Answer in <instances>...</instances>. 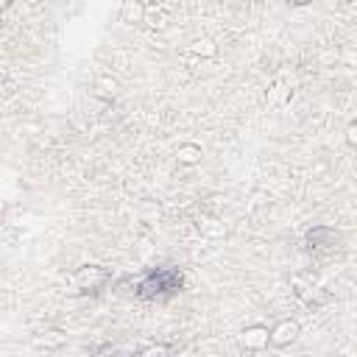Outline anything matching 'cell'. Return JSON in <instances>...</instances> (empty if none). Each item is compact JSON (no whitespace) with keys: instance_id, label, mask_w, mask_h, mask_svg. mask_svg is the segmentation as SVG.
Instances as JSON below:
<instances>
[{"instance_id":"obj_1","label":"cell","mask_w":357,"mask_h":357,"mask_svg":"<svg viewBox=\"0 0 357 357\" xmlns=\"http://www.w3.org/2000/svg\"><path fill=\"white\" fill-rule=\"evenodd\" d=\"M184 290V271L176 265H159L134 282V296L142 301H167Z\"/></svg>"},{"instance_id":"obj_2","label":"cell","mask_w":357,"mask_h":357,"mask_svg":"<svg viewBox=\"0 0 357 357\" xmlns=\"http://www.w3.org/2000/svg\"><path fill=\"white\" fill-rule=\"evenodd\" d=\"M112 282H114V273H112L106 265H98V262H84V265H78V268L70 273V284H73V290L81 293V296H98V293L106 290Z\"/></svg>"},{"instance_id":"obj_3","label":"cell","mask_w":357,"mask_h":357,"mask_svg":"<svg viewBox=\"0 0 357 357\" xmlns=\"http://www.w3.org/2000/svg\"><path fill=\"white\" fill-rule=\"evenodd\" d=\"M337 243H340V234H337L332 226H326V223H315V226H310V229L304 231V248H307L310 254H315V257L335 254Z\"/></svg>"},{"instance_id":"obj_4","label":"cell","mask_w":357,"mask_h":357,"mask_svg":"<svg viewBox=\"0 0 357 357\" xmlns=\"http://www.w3.org/2000/svg\"><path fill=\"white\" fill-rule=\"evenodd\" d=\"M237 343L243 351H265L271 346V326L265 324H248L240 329Z\"/></svg>"},{"instance_id":"obj_5","label":"cell","mask_w":357,"mask_h":357,"mask_svg":"<svg viewBox=\"0 0 357 357\" xmlns=\"http://www.w3.org/2000/svg\"><path fill=\"white\" fill-rule=\"evenodd\" d=\"M301 337V324L296 318H279L271 326V346L273 349H287Z\"/></svg>"},{"instance_id":"obj_6","label":"cell","mask_w":357,"mask_h":357,"mask_svg":"<svg viewBox=\"0 0 357 357\" xmlns=\"http://www.w3.org/2000/svg\"><path fill=\"white\" fill-rule=\"evenodd\" d=\"M145 17H148V3L126 0L120 6V22H126V25H145Z\"/></svg>"},{"instance_id":"obj_7","label":"cell","mask_w":357,"mask_h":357,"mask_svg":"<svg viewBox=\"0 0 357 357\" xmlns=\"http://www.w3.org/2000/svg\"><path fill=\"white\" fill-rule=\"evenodd\" d=\"M173 156H176V162H178L181 167H195V165L204 162V148H201L198 142H181Z\"/></svg>"},{"instance_id":"obj_8","label":"cell","mask_w":357,"mask_h":357,"mask_svg":"<svg viewBox=\"0 0 357 357\" xmlns=\"http://www.w3.org/2000/svg\"><path fill=\"white\" fill-rule=\"evenodd\" d=\"M145 25L151 31H165L170 25V11L159 3H148V17H145Z\"/></svg>"},{"instance_id":"obj_9","label":"cell","mask_w":357,"mask_h":357,"mask_svg":"<svg viewBox=\"0 0 357 357\" xmlns=\"http://www.w3.org/2000/svg\"><path fill=\"white\" fill-rule=\"evenodd\" d=\"M198 231H201L204 237H209V240H218V237H223V234H226V226H223V220H220V218L201 215V218H198Z\"/></svg>"},{"instance_id":"obj_10","label":"cell","mask_w":357,"mask_h":357,"mask_svg":"<svg viewBox=\"0 0 357 357\" xmlns=\"http://www.w3.org/2000/svg\"><path fill=\"white\" fill-rule=\"evenodd\" d=\"M190 53H195V56H215V53H218V45H215L209 36H198V39H192V45H190Z\"/></svg>"},{"instance_id":"obj_11","label":"cell","mask_w":357,"mask_h":357,"mask_svg":"<svg viewBox=\"0 0 357 357\" xmlns=\"http://www.w3.org/2000/svg\"><path fill=\"white\" fill-rule=\"evenodd\" d=\"M134 357H170V346L167 343H148Z\"/></svg>"},{"instance_id":"obj_12","label":"cell","mask_w":357,"mask_h":357,"mask_svg":"<svg viewBox=\"0 0 357 357\" xmlns=\"http://www.w3.org/2000/svg\"><path fill=\"white\" fill-rule=\"evenodd\" d=\"M61 343H64V337L59 329H45L36 335V346H61Z\"/></svg>"},{"instance_id":"obj_13","label":"cell","mask_w":357,"mask_h":357,"mask_svg":"<svg viewBox=\"0 0 357 357\" xmlns=\"http://www.w3.org/2000/svg\"><path fill=\"white\" fill-rule=\"evenodd\" d=\"M343 61L349 67H357V47H343Z\"/></svg>"},{"instance_id":"obj_14","label":"cell","mask_w":357,"mask_h":357,"mask_svg":"<svg viewBox=\"0 0 357 357\" xmlns=\"http://www.w3.org/2000/svg\"><path fill=\"white\" fill-rule=\"evenodd\" d=\"M346 139H349V145H354V148H357V120L346 128Z\"/></svg>"}]
</instances>
